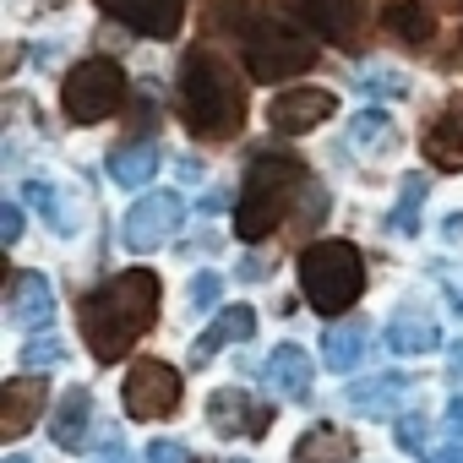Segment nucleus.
<instances>
[{
	"label": "nucleus",
	"instance_id": "28",
	"mask_svg": "<svg viewBox=\"0 0 463 463\" xmlns=\"http://www.w3.org/2000/svg\"><path fill=\"white\" fill-rule=\"evenodd\" d=\"M300 218H306V223H322V218H327V196H322L317 185H311V207L300 202Z\"/></svg>",
	"mask_w": 463,
	"mask_h": 463
},
{
	"label": "nucleus",
	"instance_id": "8",
	"mask_svg": "<svg viewBox=\"0 0 463 463\" xmlns=\"http://www.w3.org/2000/svg\"><path fill=\"white\" fill-rule=\"evenodd\" d=\"M180 218H185V202H180L175 191H153V196L131 202V213H126V223H120V235H126L131 251H153V246H164L175 229H180Z\"/></svg>",
	"mask_w": 463,
	"mask_h": 463
},
{
	"label": "nucleus",
	"instance_id": "12",
	"mask_svg": "<svg viewBox=\"0 0 463 463\" xmlns=\"http://www.w3.org/2000/svg\"><path fill=\"white\" fill-rule=\"evenodd\" d=\"M207 420L218 436H268L273 430V409L268 403H251L241 387H223L207 398Z\"/></svg>",
	"mask_w": 463,
	"mask_h": 463
},
{
	"label": "nucleus",
	"instance_id": "1",
	"mask_svg": "<svg viewBox=\"0 0 463 463\" xmlns=\"http://www.w3.org/2000/svg\"><path fill=\"white\" fill-rule=\"evenodd\" d=\"M82 338L93 349L99 365H115L131 354V344L153 327L158 317V273L147 268H126L115 279H104L99 289L82 295Z\"/></svg>",
	"mask_w": 463,
	"mask_h": 463
},
{
	"label": "nucleus",
	"instance_id": "29",
	"mask_svg": "<svg viewBox=\"0 0 463 463\" xmlns=\"http://www.w3.org/2000/svg\"><path fill=\"white\" fill-rule=\"evenodd\" d=\"M420 436H425V425H420V414H409V420L398 425V441H403V447H420Z\"/></svg>",
	"mask_w": 463,
	"mask_h": 463
},
{
	"label": "nucleus",
	"instance_id": "25",
	"mask_svg": "<svg viewBox=\"0 0 463 463\" xmlns=\"http://www.w3.org/2000/svg\"><path fill=\"white\" fill-rule=\"evenodd\" d=\"M420 196H425V180L420 175H409L403 180V202H398V235H414V229H420Z\"/></svg>",
	"mask_w": 463,
	"mask_h": 463
},
{
	"label": "nucleus",
	"instance_id": "20",
	"mask_svg": "<svg viewBox=\"0 0 463 463\" xmlns=\"http://www.w3.org/2000/svg\"><path fill=\"white\" fill-rule=\"evenodd\" d=\"M109 175H115V185H126V191L147 185V180L158 175V147H153V142H120V147L109 153Z\"/></svg>",
	"mask_w": 463,
	"mask_h": 463
},
{
	"label": "nucleus",
	"instance_id": "34",
	"mask_svg": "<svg viewBox=\"0 0 463 463\" xmlns=\"http://www.w3.org/2000/svg\"><path fill=\"white\" fill-rule=\"evenodd\" d=\"M430 463H463V447H441V452H436Z\"/></svg>",
	"mask_w": 463,
	"mask_h": 463
},
{
	"label": "nucleus",
	"instance_id": "21",
	"mask_svg": "<svg viewBox=\"0 0 463 463\" xmlns=\"http://www.w3.org/2000/svg\"><path fill=\"white\" fill-rule=\"evenodd\" d=\"M251 333H257V311H251V306H229V311L207 327V338L191 349V360H207L218 344H241V338H251Z\"/></svg>",
	"mask_w": 463,
	"mask_h": 463
},
{
	"label": "nucleus",
	"instance_id": "11",
	"mask_svg": "<svg viewBox=\"0 0 463 463\" xmlns=\"http://www.w3.org/2000/svg\"><path fill=\"white\" fill-rule=\"evenodd\" d=\"M44 398H50V382L44 376H12L0 387V436L17 441L33 430V420H44Z\"/></svg>",
	"mask_w": 463,
	"mask_h": 463
},
{
	"label": "nucleus",
	"instance_id": "31",
	"mask_svg": "<svg viewBox=\"0 0 463 463\" xmlns=\"http://www.w3.org/2000/svg\"><path fill=\"white\" fill-rule=\"evenodd\" d=\"M213 289H218V279H213V273H202V279L191 284V300H196V306H207V300H213Z\"/></svg>",
	"mask_w": 463,
	"mask_h": 463
},
{
	"label": "nucleus",
	"instance_id": "13",
	"mask_svg": "<svg viewBox=\"0 0 463 463\" xmlns=\"http://www.w3.org/2000/svg\"><path fill=\"white\" fill-rule=\"evenodd\" d=\"M333 109H338V99H333L327 88H295V93H279V99L268 104V120H273V131L300 137V131L322 126Z\"/></svg>",
	"mask_w": 463,
	"mask_h": 463
},
{
	"label": "nucleus",
	"instance_id": "10",
	"mask_svg": "<svg viewBox=\"0 0 463 463\" xmlns=\"http://www.w3.org/2000/svg\"><path fill=\"white\" fill-rule=\"evenodd\" d=\"M99 6L142 39H175L185 17V0H99Z\"/></svg>",
	"mask_w": 463,
	"mask_h": 463
},
{
	"label": "nucleus",
	"instance_id": "14",
	"mask_svg": "<svg viewBox=\"0 0 463 463\" xmlns=\"http://www.w3.org/2000/svg\"><path fill=\"white\" fill-rule=\"evenodd\" d=\"M425 158L436 169H463V99H452L430 126H425Z\"/></svg>",
	"mask_w": 463,
	"mask_h": 463
},
{
	"label": "nucleus",
	"instance_id": "9",
	"mask_svg": "<svg viewBox=\"0 0 463 463\" xmlns=\"http://www.w3.org/2000/svg\"><path fill=\"white\" fill-rule=\"evenodd\" d=\"M284 6L306 23V28H317L322 39H333V44H354L360 39V28H365V0H284Z\"/></svg>",
	"mask_w": 463,
	"mask_h": 463
},
{
	"label": "nucleus",
	"instance_id": "32",
	"mask_svg": "<svg viewBox=\"0 0 463 463\" xmlns=\"http://www.w3.org/2000/svg\"><path fill=\"white\" fill-rule=\"evenodd\" d=\"M28 360H61V349L55 344H28Z\"/></svg>",
	"mask_w": 463,
	"mask_h": 463
},
{
	"label": "nucleus",
	"instance_id": "36",
	"mask_svg": "<svg viewBox=\"0 0 463 463\" xmlns=\"http://www.w3.org/2000/svg\"><path fill=\"white\" fill-rule=\"evenodd\" d=\"M104 463H126V458H104Z\"/></svg>",
	"mask_w": 463,
	"mask_h": 463
},
{
	"label": "nucleus",
	"instance_id": "7",
	"mask_svg": "<svg viewBox=\"0 0 463 463\" xmlns=\"http://www.w3.org/2000/svg\"><path fill=\"white\" fill-rule=\"evenodd\" d=\"M180 392H185V382L164 360H137L126 371V387H120L131 420H164V414H175L180 409Z\"/></svg>",
	"mask_w": 463,
	"mask_h": 463
},
{
	"label": "nucleus",
	"instance_id": "5",
	"mask_svg": "<svg viewBox=\"0 0 463 463\" xmlns=\"http://www.w3.org/2000/svg\"><path fill=\"white\" fill-rule=\"evenodd\" d=\"M241 44H246V71L257 82H284L295 71H311L317 66V44L273 17H251L241 28Z\"/></svg>",
	"mask_w": 463,
	"mask_h": 463
},
{
	"label": "nucleus",
	"instance_id": "27",
	"mask_svg": "<svg viewBox=\"0 0 463 463\" xmlns=\"http://www.w3.org/2000/svg\"><path fill=\"white\" fill-rule=\"evenodd\" d=\"M0 235H6V246H17V235H23V213L6 202V213H0Z\"/></svg>",
	"mask_w": 463,
	"mask_h": 463
},
{
	"label": "nucleus",
	"instance_id": "3",
	"mask_svg": "<svg viewBox=\"0 0 463 463\" xmlns=\"http://www.w3.org/2000/svg\"><path fill=\"white\" fill-rule=\"evenodd\" d=\"M306 164L295 153H257L251 169H246V185H241V202H235V229L241 241H262L284 223L289 202L306 191Z\"/></svg>",
	"mask_w": 463,
	"mask_h": 463
},
{
	"label": "nucleus",
	"instance_id": "23",
	"mask_svg": "<svg viewBox=\"0 0 463 463\" xmlns=\"http://www.w3.org/2000/svg\"><path fill=\"white\" fill-rule=\"evenodd\" d=\"M360 349H365V322H338L333 333H327V365L333 371H349L354 360H360Z\"/></svg>",
	"mask_w": 463,
	"mask_h": 463
},
{
	"label": "nucleus",
	"instance_id": "30",
	"mask_svg": "<svg viewBox=\"0 0 463 463\" xmlns=\"http://www.w3.org/2000/svg\"><path fill=\"white\" fill-rule=\"evenodd\" d=\"M360 88H371V93H403V77H365Z\"/></svg>",
	"mask_w": 463,
	"mask_h": 463
},
{
	"label": "nucleus",
	"instance_id": "4",
	"mask_svg": "<svg viewBox=\"0 0 463 463\" xmlns=\"http://www.w3.org/2000/svg\"><path fill=\"white\" fill-rule=\"evenodd\" d=\"M300 289L311 300V311L322 317H344L360 295H365V262L349 241H317L300 251Z\"/></svg>",
	"mask_w": 463,
	"mask_h": 463
},
{
	"label": "nucleus",
	"instance_id": "16",
	"mask_svg": "<svg viewBox=\"0 0 463 463\" xmlns=\"http://www.w3.org/2000/svg\"><path fill=\"white\" fill-rule=\"evenodd\" d=\"M88 425H93V392H88V387H71V392L55 403L50 436H55L66 452H77V447H88Z\"/></svg>",
	"mask_w": 463,
	"mask_h": 463
},
{
	"label": "nucleus",
	"instance_id": "17",
	"mask_svg": "<svg viewBox=\"0 0 463 463\" xmlns=\"http://www.w3.org/2000/svg\"><path fill=\"white\" fill-rule=\"evenodd\" d=\"M382 23H387V33L403 39L409 50H425V44L436 39V12L420 6V0H387V6H382Z\"/></svg>",
	"mask_w": 463,
	"mask_h": 463
},
{
	"label": "nucleus",
	"instance_id": "33",
	"mask_svg": "<svg viewBox=\"0 0 463 463\" xmlns=\"http://www.w3.org/2000/svg\"><path fill=\"white\" fill-rule=\"evenodd\" d=\"M447 425H452V430H458V436H463V398H458V403H452V409H447Z\"/></svg>",
	"mask_w": 463,
	"mask_h": 463
},
{
	"label": "nucleus",
	"instance_id": "26",
	"mask_svg": "<svg viewBox=\"0 0 463 463\" xmlns=\"http://www.w3.org/2000/svg\"><path fill=\"white\" fill-rule=\"evenodd\" d=\"M147 463H191V452L180 441H153L147 447Z\"/></svg>",
	"mask_w": 463,
	"mask_h": 463
},
{
	"label": "nucleus",
	"instance_id": "18",
	"mask_svg": "<svg viewBox=\"0 0 463 463\" xmlns=\"http://www.w3.org/2000/svg\"><path fill=\"white\" fill-rule=\"evenodd\" d=\"M354 458V436L344 425H311L295 441V463H349Z\"/></svg>",
	"mask_w": 463,
	"mask_h": 463
},
{
	"label": "nucleus",
	"instance_id": "15",
	"mask_svg": "<svg viewBox=\"0 0 463 463\" xmlns=\"http://www.w3.org/2000/svg\"><path fill=\"white\" fill-rule=\"evenodd\" d=\"M6 311H12V322H23V327H44L50 311H55V295H50V284H44L39 273H12Z\"/></svg>",
	"mask_w": 463,
	"mask_h": 463
},
{
	"label": "nucleus",
	"instance_id": "22",
	"mask_svg": "<svg viewBox=\"0 0 463 463\" xmlns=\"http://www.w3.org/2000/svg\"><path fill=\"white\" fill-rule=\"evenodd\" d=\"M387 344H392V354H425V349H436V322H425L420 311H403V317H392Z\"/></svg>",
	"mask_w": 463,
	"mask_h": 463
},
{
	"label": "nucleus",
	"instance_id": "2",
	"mask_svg": "<svg viewBox=\"0 0 463 463\" xmlns=\"http://www.w3.org/2000/svg\"><path fill=\"white\" fill-rule=\"evenodd\" d=\"M180 109H185V126L202 137V142H229L241 137L246 126V88L241 77L229 71V61L207 44H196L185 55V71H180Z\"/></svg>",
	"mask_w": 463,
	"mask_h": 463
},
{
	"label": "nucleus",
	"instance_id": "35",
	"mask_svg": "<svg viewBox=\"0 0 463 463\" xmlns=\"http://www.w3.org/2000/svg\"><path fill=\"white\" fill-rule=\"evenodd\" d=\"M6 463H28V458H6Z\"/></svg>",
	"mask_w": 463,
	"mask_h": 463
},
{
	"label": "nucleus",
	"instance_id": "24",
	"mask_svg": "<svg viewBox=\"0 0 463 463\" xmlns=\"http://www.w3.org/2000/svg\"><path fill=\"white\" fill-rule=\"evenodd\" d=\"M392 115H382V109H365V115H354L349 120V142L354 147H365V153H376V147H392Z\"/></svg>",
	"mask_w": 463,
	"mask_h": 463
},
{
	"label": "nucleus",
	"instance_id": "6",
	"mask_svg": "<svg viewBox=\"0 0 463 463\" xmlns=\"http://www.w3.org/2000/svg\"><path fill=\"white\" fill-rule=\"evenodd\" d=\"M126 99V71L115 61H82L66 71V88H61V104L77 126H99L120 109Z\"/></svg>",
	"mask_w": 463,
	"mask_h": 463
},
{
	"label": "nucleus",
	"instance_id": "19",
	"mask_svg": "<svg viewBox=\"0 0 463 463\" xmlns=\"http://www.w3.org/2000/svg\"><path fill=\"white\" fill-rule=\"evenodd\" d=\"M268 382H273L284 398H306V392H311V360H306V349H300V344H279V349L268 354Z\"/></svg>",
	"mask_w": 463,
	"mask_h": 463
}]
</instances>
